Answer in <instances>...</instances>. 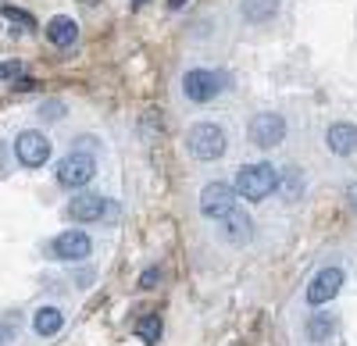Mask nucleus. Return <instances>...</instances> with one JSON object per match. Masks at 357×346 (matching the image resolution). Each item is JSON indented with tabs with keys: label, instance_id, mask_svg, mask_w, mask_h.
Masks as SVG:
<instances>
[{
	"label": "nucleus",
	"instance_id": "obj_1",
	"mask_svg": "<svg viewBox=\"0 0 357 346\" xmlns=\"http://www.w3.org/2000/svg\"><path fill=\"white\" fill-rule=\"evenodd\" d=\"M275 186H279V171L272 164H243L236 171V193L243 200H254V204H261Z\"/></svg>",
	"mask_w": 357,
	"mask_h": 346
},
{
	"label": "nucleus",
	"instance_id": "obj_2",
	"mask_svg": "<svg viewBox=\"0 0 357 346\" xmlns=\"http://www.w3.org/2000/svg\"><path fill=\"white\" fill-rule=\"evenodd\" d=\"M186 147L197 161H218L225 150H229V139H225V129L215 125V122H200L190 129L186 136Z\"/></svg>",
	"mask_w": 357,
	"mask_h": 346
},
{
	"label": "nucleus",
	"instance_id": "obj_3",
	"mask_svg": "<svg viewBox=\"0 0 357 346\" xmlns=\"http://www.w3.org/2000/svg\"><path fill=\"white\" fill-rule=\"evenodd\" d=\"M232 211H236V189L229 182H207L200 193V214L211 221H222Z\"/></svg>",
	"mask_w": 357,
	"mask_h": 346
},
{
	"label": "nucleus",
	"instance_id": "obj_4",
	"mask_svg": "<svg viewBox=\"0 0 357 346\" xmlns=\"http://www.w3.org/2000/svg\"><path fill=\"white\" fill-rule=\"evenodd\" d=\"M93 175H97V161H93V154H82V150H72L61 164H57V182L68 186V189L86 186Z\"/></svg>",
	"mask_w": 357,
	"mask_h": 346
},
{
	"label": "nucleus",
	"instance_id": "obj_5",
	"mask_svg": "<svg viewBox=\"0 0 357 346\" xmlns=\"http://www.w3.org/2000/svg\"><path fill=\"white\" fill-rule=\"evenodd\" d=\"M222 90H225V79H222L218 72H211V68H193V72H186V79H183V93H186L190 100H197V104L215 100Z\"/></svg>",
	"mask_w": 357,
	"mask_h": 346
},
{
	"label": "nucleus",
	"instance_id": "obj_6",
	"mask_svg": "<svg viewBox=\"0 0 357 346\" xmlns=\"http://www.w3.org/2000/svg\"><path fill=\"white\" fill-rule=\"evenodd\" d=\"M15 157H18V164H25V168H43V164L50 161V139H47L43 132H36V129L18 132V139H15Z\"/></svg>",
	"mask_w": 357,
	"mask_h": 346
},
{
	"label": "nucleus",
	"instance_id": "obj_7",
	"mask_svg": "<svg viewBox=\"0 0 357 346\" xmlns=\"http://www.w3.org/2000/svg\"><path fill=\"white\" fill-rule=\"evenodd\" d=\"M286 136V122H282V114H272V111H264V114H254V122H250V143L261 150L268 147H279Z\"/></svg>",
	"mask_w": 357,
	"mask_h": 346
},
{
	"label": "nucleus",
	"instance_id": "obj_8",
	"mask_svg": "<svg viewBox=\"0 0 357 346\" xmlns=\"http://www.w3.org/2000/svg\"><path fill=\"white\" fill-rule=\"evenodd\" d=\"M340 290H343V272L333 265V268H321L311 282H307V304L311 307H321V304H329V300H336L340 297Z\"/></svg>",
	"mask_w": 357,
	"mask_h": 346
},
{
	"label": "nucleus",
	"instance_id": "obj_9",
	"mask_svg": "<svg viewBox=\"0 0 357 346\" xmlns=\"http://www.w3.org/2000/svg\"><path fill=\"white\" fill-rule=\"evenodd\" d=\"M89 250H93V239H89L82 228H68V233H61L50 243V253L57 261H86Z\"/></svg>",
	"mask_w": 357,
	"mask_h": 346
},
{
	"label": "nucleus",
	"instance_id": "obj_10",
	"mask_svg": "<svg viewBox=\"0 0 357 346\" xmlns=\"http://www.w3.org/2000/svg\"><path fill=\"white\" fill-rule=\"evenodd\" d=\"M104 214H111V200L97 196V193H82L68 204V218L72 221H100Z\"/></svg>",
	"mask_w": 357,
	"mask_h": 346
},
{
	"label": "nucleus",
	"instance_id": "obj_11",
	"mask_svg": "<svg viewBox=\"0 0 357 346\" xmlns=\"http://www.w3.org/2000/svg\"><path fill=\"white\" fill-rule=\"evenodd\" d=\"M222 236H225L232 246L250 243V239H254V221H250V214H243L240 207H236L232 214H225V218H222Z\"/></svg>",
	"mask_w": 357,
	"mask_h": 346
},
{
	"label": "nucleus",
	"instance_id": "obj_12",
	"mask_svg": "<svg viewBox=\"0 0 357 346\" xmlns=\"http://www.w3.org/2000/svg\"><path fill=\"white\" fill-rule=\"evenodd\" d=\"M325 143H329V150L340 154V157L354 154V150H357V125H350V122L329 125V132H325Z\"/></svg>",
	"mask_w": 357,
	"mask_h": 346
},
{
	"label": "nucleus",
	"instance_id": "obj_13",
	"mask_svg": "<svg viewBox=\"0 0 357 346\" xmlns=\"http://www.w3.org/2000/svg\"><path fill=\"white\" fill-rule=\"evenodd\" d=\"M47 40H50L54 47H72V43L79 40V22L68 18V15L50 18V22H47Z\"/></svg>",
	"mask_w": 357,
	"mask_h": 346
},
{
	"label": "nucleus",
	"instance_id": "obj_14",
	"mask_svg": "<svg viewBox=\"0 0 357 346\" xmlns=\"http://www.w3.org/2000/svg\"><path fill=\"white\" fill-rule=\"evenodd\" d=\"M65 325V314L57 310V307H40L36 310V318H33V332L36 336H57Z\"/></svg>",
	"mask_w": 357,
	"mask_h": 346
},
{
	"label": "nucleus",
	"instance_id": "obj_15",
	"mask_svg": "<svg viewBox=\"0 0 357 346\" xmlns=\"http://www.w3.org/2000/svg\"><path fill=\"white\" fill-rule=\"evenodd\" d=\"M243 22H250V25H261V22H268L275 11H279V0H243Z\"/></svg>",
	"mask_w": 357,
	"mask_h": 346
},
{
	"label": "nucleus",
	"instance_id": "obj_16",
	"mask_svg": "<svg viewBox=\"0 0 357 346\" xmlns=\"http://www.w3.org/2000/svg\"><path fill=\"white\" fill-rule=\"evenodd\" d=\"M336 322H333V314H311L307 318V339L311 343H329Z\"/></svg>",
	"mask_w": 357,
	"mask_h": 346
},
{
	"label": "nucleus",
	"instance_id": "obj_17",
	"mask_svg": "<svg viewBox=\"0 0 357 346\" xmlns=\"http://www.w3.org/2000/svg\"><path fill=\"white\" fill-rule=\"evenodd\" d=\"M136 336H139L146 346H154V343L161 339V318H158V314H146V318H139V322H136Z\"/></svg>",
	"mask_w": 357,
	"mask_h": 346
},
{
	"label": "nucleus",
	"instance_id": "obj_18",
	"mask_svg": "<svg viewBox=\"0 0 357 346\" xmlns=\"http://www.w3.org/2000/svg\"><path fill=\"white\" fill-rule=\"evenodd\" d=\"M275 189H282V196H286V200H296V193L304 189V182H301V171H296V168L279 171V186H275Z\"/></svg>",
	"mask_w": 357,
	"mask_h": 346
},
{
	"label": "nucleus",
	"instance_id": "obj_19",
	"mask_svg": "<svg viewBox=\"0 0 357 346\" xmlns=\"http://www.w3.org/2000/svg\"><path fill=\"white\" fill-rule=\"evenodd\" d=\"M0 15H4L8 22H18V25H25V29H33V18H29L25 11H18V8H4V4H0Z\"/></svg>",
	"mask_w": 357,
	"mask_h": 346
},
{
	"label": "nucleus",
	"instance_id": "obj_20",
	"mask_svg": "<svg viewBox=\"0 0 357 346\" xmlns=\"http://www.w3.org/2000/svg\"><path fill=\"white\" fill-rule=\"evenodd\" d=\"M154 282H161V272L158 268H146L143 278H139V285H143V290H154Z\"/></svg>",
	"mask_w": 357,
	"mask_h": 346
},
{
	"label": "nucleus",
	"instance_id": "obj_21",
	"mask_svg": "<svg viewBox=\"0 0 357 346\" xmlns=\"http://www.w3.org/2000/svg\"><path fill=\"white\" fill-rule=\"evenodd\" d=\"M22 72V65L18 61H4V65H0V79H11L15 82V75Z\"/></svg>",
	"mask_w": 357,
	"mask_h": 346
},
{
	"label": "nucleus",
	"instance_id": "obj_22",
	"mask_svg": "<svg viewBox=\"0 0 357 346\" xmlns=\"http://www.w3.org/2000/svg\"><path fill=\"white\" fill-rule=\"evenodd\" d=\"M75 150H82V154L97 150V139H93V136H79V139H75Z\"/></svg>",
	"mask_w": 357,
	"mask_h": 346
},
{
	"label": "nucleus",
	"instance_id": "obj_23",
	"mask_svg": "<svg viewBox=\"0 0 357 346\" xmlns=\"http://www.w3.org/2000/svg\"><path fill=\"white\" fill-rule=\"evenodd\" d=\"M61 111H65L61 104H47V118H50V122H57V118H61Z\"/></svg>",
	"mask_w": 357,
	"mask_h": 346
},
{
	"label": "nucleus",
	"instance_id": "obj_24",
	"mask_svg": "<svg viewBox=\"0 0 357 346\" xmlns=\"http://www.w3.org/2000/svg\"><path fill=\"white\" fill-rule=\"evenodd\" d=\"M347 200H350V207H354V211H357V182H354V186H350V189H347Z\"/></svg>",
	"mask_w": 357,
	"mask_h": 346
},
{
	"label": "nucleus",
	"instance_id": "obj_25",
	"mask_svg": "<svg viewBox=\"0 0 357 346\" xmlns=\"http://www.w3.org/2000/svg\"><path fill=\"white\" fill-rule=\"evenodd\" d=\"M168 4H172V8H183V4H186V0H168Z\"/></svg>",
	"mask_w": 357,
	"mask_h": 346
},
{
	"label": "nucleus",
	"instance_id": "obj_26",
	"mask_svg": "<svg viewBox=\"0 0 357 346\" xmlns=\"http://www.w3.org/2000/svg\"><path fill=\"white\" fill-rule=\"evenodd\" d=\"M82 4H97V0H82Z\"/></svg>",
	"mask_w": 357,
	"mask_h": 346
},
{
	"label": "nucleus",
	"instance_id": "obj_27",
	"mask_svg": "<svg viewBox=\"0 0 357 346\" xmlns=\"http://www.w3.org/2000/svg\"><path fill=\"white\" fill-rule=\"evenodd\" d=\"M136 4H143V0H136Z\"/></svg>",
	"mask_w": 357,
	"mask_h": 346
}]
</instances>
